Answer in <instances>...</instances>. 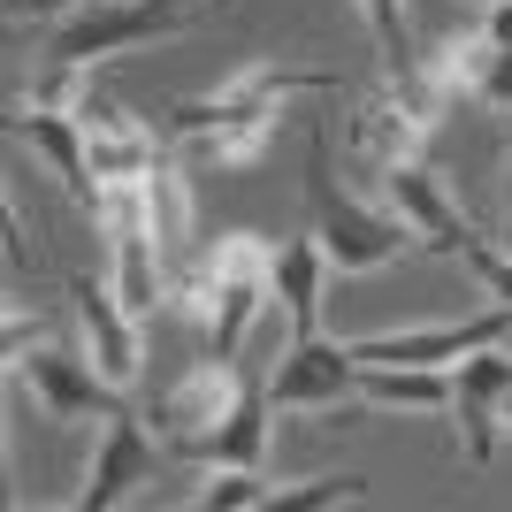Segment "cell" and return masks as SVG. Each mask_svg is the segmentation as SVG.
Listing matches in <instances>:
<instances>
[{"mask_svg": "<svg viewBox=\"0 0 512 512\" xmlns=\"http://www.w3.org/2000/svg\"><path fill=\"white\" fill-rule=\"evenodd\" d=\"M161 8H192V0H161Z\"/></svg>", "mask_w": 512, "mask_h": 512, "instance_id": "484cf974", "label": "cell"}, {"mask_svg": "<svg viewBox=\"0 0 512 512\" xmlns=\"http://www.w3.org/2000/svg\"><path fill=\"white\" fill-rule=\"evenodd\" d=\"M375 184H383V207L406 222L413 237H421V253H436V260H459L474 245V222L459 207H451V192L436 184V176L421 169V161H398V169H375Z\"/></svg>", "mask_w": 512, "mask_h": 512, "instance_id": "ba28073f", "label": "cell"}, {"mask_svg": "<svg viewBox=\"0 0 512 512\" xmlns=\"http://www.w3.org/2000/svg\"><path fill=\"white\" fill-rule=\"evenodd\" d=\"M329 253H321V237H291L276 245V299H283V321H291V337H314L321 329V299H329Z\"/></svg>", "mask_w": 512, "mask_h": 512, "instance_id": "2e32d148", "label": "cell"}, {"mask_svg": "<svg viewBox=\"0 0 512 512\" xmlns=\"http://www.w3.org/2000/svg\"><path fill=\"white\" fill-rule=\"evenodd\" d=\"M69 299H77V329H85V352L115 390H130L146 375V337H138V314L115 299V283L100 276H69Z\"/></svg>", "mask_w": 512, "mask_h": 512, "instance_id": "7c38bea8", "label": "cell"}, {"mask_svg": "<svg viewBox=\"0 0 512 512\" xmlns=\"http://www.w3.org/2000/svg\"><path fill=\"white\" fill-rule=\"evenodd\" d=\"M321 505H367V474H306V482H276V512H321Z\"/></svg>", "mask_w": 512, "mask_h": 512, "instance_id": "d6986e66", "label": "cell"}, {"mask_svg": "<svg viewBox=\"0 0 512 512\" xmlns=\"http://www.w3.org/2000/svg\"><path fill=\"white\" fill-rule=\"evenodd\" d=\"M505 253H512V207H505Z\"/></svg>", "mask_w": 512, "mask_h": 512, "instance_id": "d4e9b609", "label": "cell"}, {"mask_svg": "<svg viewBox=\"0 0 512 512\" xmlns=\"http://www.w3.org/2000/svg\"><path fill=\"white\" fill-rule=\"evenodd\" d=\"M276 505V482H260V467H207L192 490V512H260Z\"/></svg>", "mask_w": 512, "mask_h": 512, "instance_id": "ac0fdd59", "label": "cell"}, {"mask_svg": "<svg viewBox=\"0 0 512 512\" xmlns=\"http://www.w3.org/2000/svg\"><path fill=\"white\" fill-rule=\"evenodd\" d=\"M512 398V344H482L467 360H451V413H459V444H467L474 467L497 459V413Z\"/></svg>", "mask_w": 512, "mask_h": 512, "instance_id": "9c48e42d", "label": "cell"}, {"mask_svg": "<svg viewBox=\"0 0 512 512\" xmlns=\"http://www.w3.org/2000/svg\"><path fill=\"white\" fill-rule=\"evenodd\" d=\"M268 299H276V245L253 230L214 237L169 291V306L184 314V329L199 344V360H237V344L268 314Z\"/></svg>", "mask_w": 512, "mask_h": 512, "instance_id": "6da1fadb", "label": "cell"}, {"mask_svg": "<svg viewBox=\"0 0 512 512\" xmlns=\"http://www.w3.org/2000/svg\"><path fill=\"white\" fill-rule=\"evenodd\" d=\"M360 398V360H352V344L337 337H291L283 367L268 375V406L276 413H352Z\"/></svg>", "mask_w": 512, "mask_h": 512, "instance_id": "8992f818", "label": "cell"}, {"mask_svg": "<svg viewBox=\"0 0 512 512\" xmlns=\"http://www.w3.org/2000/svg\"><path fill=\"white\" fill-rule=\"evenodd\" d=\"M283 115H230V123H207L192 138H176V161L184 169H260L268 146H276Z\"/></svg>", "mask_w": 512, "mask_h": 512, "instance_id": "9a60e30c", "label": "cell"}, {"mask_svg": "<svg viewBox=\"0 0 512 512\" xmlns=\"http://www.w3.org/2000/svg\"><path fill=\"white\" fill-rule=\"evenodd\" d=\"M459 260L474 268V283H482V291H490L497 306H512V253H505V245H490V237H474V245H467Z\"/></svg>", "mask_w": 512, "mask_h": 512, "instance_id": "44dd1931", "label": "cell"}, {"mask_svg": "<svg viewBox=\"0 0 512 512\" xmlns=\"http://www.w3.org/2000/svg\"><path fill=\"white\" fill-rule=\"evenodd\" d=\"M237 390H245V367L237 360H199L176 390H161V398L146 406V421H153V436H161L176 459H192L214 428H222V413L237 406Z\"/></svg>", "mask_w": 512, "mask_h": 512, "instance_id": "52a82bcc", "label": "cell"}, {"mask_svg": "<svg viewBox=\"0 0 512 512\" xmlns=\"http://www.w3.org/2000/svg\"><path fill=\"white\" fill-rule=\"evenodd\" d=\"M77 123H85V153H92L100 184H146V176L169 169V153H176L153 123H138V115H123V107H107V100H85Z\"/></svg>", "mask_w": 512, "mask_h": 512, "instance_id": "8fae6325", "label": "cell"}, {"mask_svg": "<svg viewBox=\"0 0 512 512\" xmlns=\"http://www.w3.org/2000/svg\"><path fill=\"white\" fill-rule=\"evenodd\" d=\"M8 138H23V146H31V153L46 161V169L62 176L69 207L100 222V207H107V184L92 176V153H85V123H77V115H54V107H31V100H16V115H8Z\"/></svg>", "mask_w": 512, "mask_h": 512, "instance_id": "30bf717a", "label": "cell"}, {"mask_svg": "<svg viewBox=\"0 0 512 512\" xmlns=\"http://www.w3.org/2000/svg\"><path fill=\"white\" fill-rule=\"evenodd\" d=\"M482 31H490L497 46L512 54V0H490V16H482Z\"/></svg>", "mask_w": 512, "mask_h": 512, "instance_id": "7402d4cb", "label": "cell"}, {"mask_svg": "<svg viewBox=\"0 0 512 512\" xmlns=\"http://www.w3.org/2000/svg\"><path fill=\"white\" fill-rule=\"evenodd\" d=\"M428 130H436V115L413 107L398 85H383L360 115H352V153H360L367 169H398V161H421Z\"/></svg>", "mask_w": 512, "mask_h": 512, "instance_id": "5bb4252c", "label": "cell"}, {"mask_svg": "<svg viewBox=\"0 0 512 512\" xmlns=\"http://www.w3.org/2000/svg\"><path fill=\"white\" fill-rule=\"evenodd\" d=\"M153 459H161V436H153L138 413H115L100 451H92V467H85V490L69 497V505L77 512H115L138 482H153Z\"/></svg>", "mask_w": 512, "mask_h": 512, "instance_id": "4fadbf2b", "label": "cell"}, {"mask_svg": "<svg viewBox=\"0 0 512 512\" xmlns=\"http://www.w3.org/2000/svg\"><path fill=\"white\" fill-rule=\"evenodd\" d=\"M497 428H505V436H512V398H505V413H497Z\"/></svg>", "mask_w": 512, "mask_h": 512, "instance_id": "cb8c5ba5", "label": "cell"}, {"mask_svg": "<svg viewBox=\"0 0 512 512\" xmlns=\"http://www.w3.org/2000/svg\"><path fill=\"white\" fill-rule=\"evenodd\" d=\"M299 92H337V77L329 69H299V62H245L230 69L222 85L192 92V100H176L169 115H161V138H192V130L207 123H230V115H283V100H299Z\"/></svg>", "mask_w": 512, "mask_h": 512, "instance_id": "3957f363", "label": "cell"}, {"mask_svg": "<svg viewBox=\"0 0 512 512\" xmlns=\"http://www.w3.org/2000/svg\"><path fill=\"white\" fill-rule=\"evenodd\" d=\"M8 375L39 398L46 421H85V413L115 421V413H130L123 390L92 367V352H69V344H31V352H16V360H8Z\"/></svg>", "mask_w": 512, "mask_h": 512, "instance_id": "277c9868", "label": "cell"}, {"mask_svg": "<svg viewBox=\"0 0 512 512\" xmlns=\"http://www.w3.org/2000/svg\"><path fill=\"white\" fill-rule=\"evenodd\" d=\"M176 23H184V8H161V0H85L46 31V54L54 62H107L123 46L169 39Z\"/></svg>", "mask_w": 512, "mask_h": 512, "instance_id": "5b68a950", "label": "cell"}, {"mask_svg": "<svg viewBox=\"0 0 512 512\" xmlns=\"http://www.w3.org/2000/svg\"><path fill=\"white\" fill-rule=\"evenodd\" d=\"M482 8H490V0H482Z\"/></svg>", "mask_w": 512, "mask_h": 512, "instance_id": "4316f807", "label": "cell"}, {"mask_svg": "<svg viewBox=\"0 0 512 512\" xmlns=\"http://www.w3.org/2000/svg\"><path fill=\"white\" fill-rule=\"evenodd\" d=\"M306 214H314V237H321V253H329L337 276H375L383 260H398L406 245H421L390 207H360L352 192H337V176H329V138H321V130L306 138Z\"/></svg>", "mask_w": 512, "mask_h": 512, "instance_id": "7a4b0ae2", "label": "cell"}, {"mask_svg": "<svg viewBox=\"0 0 512 512\" xmlns=\"http://www.w3.org/2000/svg\"><path fill=\"white\" fill-rule=\"evenodd\" d=\"M62 8H85V0H8V16H62Z\"/></svg>", "mask_w": 512, "mask_h": 512, "instance_id": "603a6c76", "label": "cell"}, {"mask_svg": "<svg viewBox=\"0 0 512 512\" xmlns=\"http://www.w3.org/2000/svg\"><path fill=\"white\" fill-rule=\"evenodd\" d=\"M23 100H31V107H54V115H77V107L92 100V62H54L46 77H31Z\"/></svg>", "mask_w": 512, "mask_h": 512, "instance_id": "ffe728a7", "label": "cell"}, {"mask_svg": "<svg viewBox=\"0 0 512 512\" xmlns=\"http://www.w3.org/2000/svg\"><path fill=\"white\" fill-rule=\"evenodd\" d=\"M268 413H276V406H268V383L245 375L237 406L222 413V428L192 451V467H260V451H268Z\"/></svg>", "mask_w": 512, "mask_h": 512, "instance_id": "e0dca14e", "label": "cell"}]
</instances>
